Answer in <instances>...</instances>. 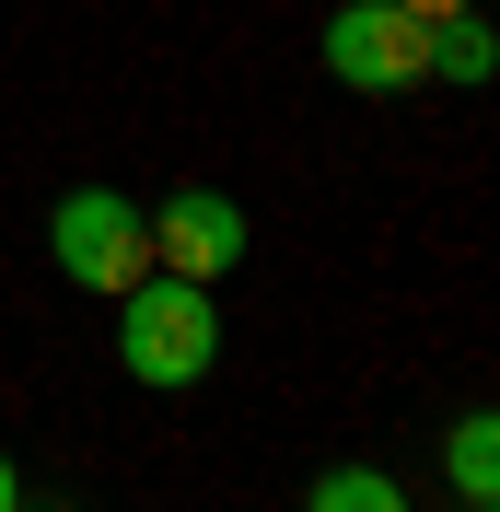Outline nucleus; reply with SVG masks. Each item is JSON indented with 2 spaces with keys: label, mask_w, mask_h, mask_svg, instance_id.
<instances>
[{
  "label": "nucleus",
  "mask_w": 500,
  "mask_h": 512,
  "mask_svg": "<svg viewBox=\"0 0 500 512\" xmlns=\"http://www.w3.org/2000/svg\"><path fill=\"white\" fill-rule=\"evenodd\" d=\"M466 512H500V501H466Z\"/></svg>",
  "instance_id": "10"
},
{
  "label": "nucleus",
  "mask_w": 500,
  "mask_h": 512,
  "mask_svg": "<svg viewBox=\"0 0 500 512\" xmlns=\"http://www.w3.org/2000/svg\"><path fill=\"white\" fill-rule=\"evenodd\" d=\"M407 24H454V12H477V0H396Z\"/></svg>",
  "instance_id": "8"
},
{
  "label": "nucleus",
  "mask_w": 500,
  "mask_h": 512,
  "mask_svg": "<svg viewBox=\"0 0 500 512\" xmlns=\"http://www.w3.org/2000/svg\"><path fill=\"white\" fill-rule=\"evenodd\" d=\"M152 222V268H175V280H221V268H245V210L221 187H175L163 210H140Z\"/></svg>",
  "instance_id": "4"
},
{
  "label": "nucleus",
  "mask_w": 500,
  "mask_h": 512,
  "mask_svg": "<svg viewBox=\"0 0 500 512\" xmlns=\"http://www.w3.org/2000/svg\"><path fill=\"white\" fill-rule=\"evenodd\" d=\"M442 466H454V489H466V501H489V489H500V419H489V408H477V419H454Z\"/></svg>",
  "instance_id": "6"
},
{
  "label": "nucleus",
  "mask_w": 500,
  "mask_h": 512,
  "mask_svg": "<svg viewBox=\"0 0 500 512\" xmlns=\"http://www.w3.org/2000/svg\"><path fill=\"white\" fill-rule=\"evenodd\" d=\"M431 70H442V82H489V70H500L489 24H477V12H454V24H431Z\"/></svg>",
  "instance_id": "7"
},
{
  "label": "nucleus",
  "mask_w": 500,
  "mask_h": 512,
  "mask_svg": "<svg viewBox=\"0 0 500 512\" xmlns=\"http://www.w3.org/2000/svg\"><path fill=\"white\" fill-rule=\"evenodd\" d=\"M0 512H24V466H12V454H0Z\"/></svg>",
  "instance_id": "9"
},
{
  "label": "nucleus",
  "mask_w": 500,
  "mask_h": 512,
  "mask_svg": "<svg viewBox=\"0 0 500 512\" xmlns=\"http://www.w3.org/2000/svg\"><path fill=\"white\" fill-rule=\"evenodd\" d=\"M303 512H407V489L384 478V466H326V478L303 489Z\"/></svg>",
  "instance_id": "5"
},
{
  "label": "nucleus",
  "mask_w": 500,
  "mask_h": 512,
  "mask_svg": "<svg viewBox=\"0 0 500 512\" xmlns=\"http://www.w3.org/2000/svg\"><path fill=\"white\" fill-rule=\"evenodd\" d=\"M47 256H59L82 291H140L152 280V222H140V198H117V187H70L59 210H47Z\"/></svg>",
  "instance_id": "2"
},
{
  "label": "nucleus",
  "mask_w": 500,
  "mask_h": 512,
  "mask_svg": "<svg viewBox=\"0 0 500 512\" xmlns=\"http://www.w3.org/2000/svg\"><path fill=\"white\" fill-rule=\"evenodd\" d=\"M314 59L338 70L349 94H419L431 82V24H407L396 0H349L338 24L314 35Z\"/></svg>",
  "instance_id": "3"
},
{
  "label": "nucleus",
  "mask_w": 500,
  "mask_h": 512,
  "mask_svg": "<svg viewBox=\"0 0 500 512\" xmlns=\"http://www.w3.org/2000/svg\"><path fill=\"white\" fill-rule=\"evenodd\" d=\"M117 361H128V384H152V396L210 384V361H221V303H210V280L152 268L140 291H117Z\"/></svg>",
  "instance_id": "1"
}]
</instances>
